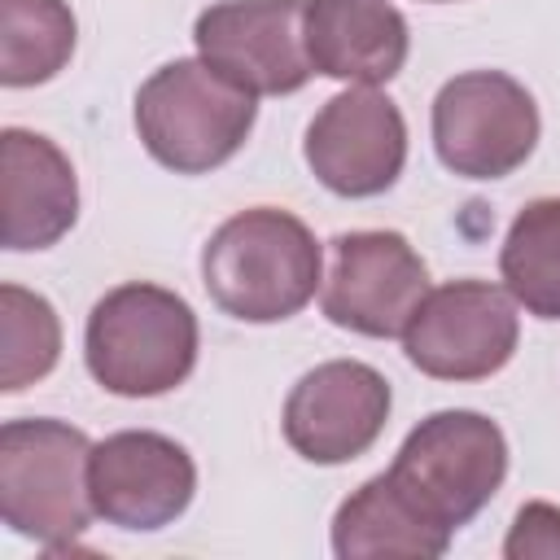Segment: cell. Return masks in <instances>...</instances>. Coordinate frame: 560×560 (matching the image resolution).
<instances>
[{"label":"cell","instance_id":"1","mask_svg":"<svg viewBox=\"0 0 560 560\" xmlns=\"http://www.w3.org/2000/svg\"><path fill=\"white\" fill-rule=\"evenodd\" d=\"M315 232L276 206H254L214 228L201 249V284L210 302L245 324L293 319L324 284Z\"/></svg>","mask_w":560,"mask_h":560},{"label":"cell","instance_id":"2","mask_svg":"<svg viewBox=\"0 0 560 560\" xmlns=\"http://www.w3.org/2000/svg\"><path fill=\"white\" fill-rule=\"evenodd\" d=\"M83 359L92 381L118 398L171 394L197 363V315L179 293L127 280L92 306Z\"/></svg>","mask_w":560,"mask_h":560},{"label":"cell","instance_id":"3","mask_svg":"<svg viewBox=\"0 0 560 560\" xmlns=\"http://www.w3.org/2000/svg\"><path fill=\"white\" fill-rule=\"evenodd\" d=\"M254 118L258 96L223 79L201 57L166 61L136 92L140 144L175 175H206L236 158Z\"/></svg>","mask_w":560,"mask_h":560},{"label":"cell","instance_id":"4","mask_svg":"<svg viewBox=\"0 0 560 560\" xmlns=\"http://www.w3.org/2000/svg\"><path fill=\"white\" fill-rule=\"evenodd\" d=\"M88 433L66 420H9L0 429L4 525L48 551H70L96 516L88 494Z\"/></svg>","mask_w":560,"mask_h":560},{"label":"cell","instance_id":"5","mask_svg":"<svg viewBox=\"0 0 560 560\" xmlns=\"http://www.w3.org/2000/svg\"><path fill=\"white\" fill-rule=\"evenodd\" d=\"M389 477L438 529L455 534L503 486L508 438L481 411H433L402 438Z\"/></svg>","mask_w":560,"mask_h":560},{"label":"cell","instance_id":"6","mask_svg":"<svg viewBox=\"0 0 560 560\" xmlns=\"http://www.w3.org/2000/svg\"><path fill=\"white\" fill-rule=\"evenodd\" d=\"M538 105L503 70H468L433 96V149L459 179H503L538 144Z\"/></svg>","mask_w":560,"mask_h":560},{"label":"cell","instance_id":"7","mask_svg":"<svg viewBox=\"0 0 560 560\" xmlns=\"http://www.w3.org/2000/svg\"><path fill=\"white\" fill-rule=\"evenodd\" d=\"M424 298L429 267L402 232L363 228L332 236L328 276L319 284V311L328 324L359 337H402Z\"/></svg>","mask_w":560,"mask_h":560},{"label":"cell","instance_id":"8","mask_svg":"<svg viewBox=\"0 0 560 560\" xmlns=\"http://www.w3.org/2000/svg\"><path fill=\"white\" fill-rule=\"evenodd\" d=\"M521 319L508 289L490 280H451L429 289L402 332V354L433 381H486L516 354Z\"/></svg>","mask_w":560,"mask_h":560},{"label":"cell","instance_id":"9","mask_svg":"<svg viewBox=\"0 0 560 560\" xmlns=\"http://www.w3.org/2000/svg\"><path fill=\"white\" fill-rule=\"evenodd\" d=\"M302 18L306 0H219L197 13V57L254 96H289L315 74Z\"/></svg>","mask_w":560,"mask_h":560},{"label":"cell","instance_id":"10","mask_svg":"<svg viewBox=\"0 0 560 560\" xmlns=\"http://www.w3.org/2000/svg\"><path fill=\"white\" fill-rule=\"evenodd\" d=\"M389 381L359 359H328L311 368L284 398V442L306 464H350L376 446L389 420Z\"/></svg>","mask_w":560,"mask_h":560},{"label":"cell","instance_id":"11","mask_svg":"<svg viewBox=\"0 0 560 560\" xmlns=\"http://www.w3.org/2000/svg\"><path fill=\"white\" fill-rule=\"evenodd\" d=\"M302 153L328 192L376 197L394 188L407 162L402 109L376 88H346L311 118Z\"/></svg>","mask_w":560,"mask_h":560},{"label":"cell","instance_id":"12","mask_svg":"<svg viewBox=\"0 0 560 560\" xmlns=\"http://www.w3.org/2000/svg\"><path fill=\"white\" fill-rule=\"evenodd\" d=\"M197 468L192 455L153 429H122L92 442L88 494L105 525L118 529H162L192 503Z\"/></svg>","mask_w":560,"mask_h":560},{"label":"cell","instance_id":"13","mask_svg":"<svg viewBox=\"0 0 560 560\" xmlns=\"http://www.w3.org/2000/svg\"><path fill=\"white\" fill-rule=\"evenodd\" d=\"M0 210L4 249H48L79 219V179L70 158L39 131L4 127L0 136Z\"/></svg>","mask_w":560,"mask_h":560},{"label":"cell","instance_id":"14","mask_svg":"<svg viewBox=\"0 0 560 560\" xmlns=\"http://www.w3.org/2000/svg\"><path fill=\"white\" fill-rule=\"evenodd\" d=\"M302 31L315 74L350 88L389 83L411 48L407 18L389 0H306Z\"/></svg>","mask_w":560,"mask_h":560},{"label":"cell","instance_id":"15","mask_svg":"<svg viewBox=\"0 0 560 560\" xmlns=\"http://www.w3.org/2000/svg\"><path fill=\"white\" fill-rule=\"evenodd\" d=\"M451 547V534L438 529L389 472L363 481L332 516V551L341 560H433Z\"/></svg>","mask_w":560,"mask_h":560},{"label":"cell","instance_id":"16","mask_svg":"<svg viewBox=\"0 0 560 560\" xmlns=\"http://www.w3.org/2000/svg\"><path fill=\"white\" fill-rule=\"evenodd\" d=\"M499 276L516 306L538 319H560V197H538L512 219Z\"/></svg>","mask_w":560,"mask_h":560},{"label":"cell","instance_id":"17","mask_svg":"<svg viewBox=\"0 0 560 560\" xmlns=\"http://www.w3.org/2000/svg\"><path fill=\"white\" fill-rule=\"evenodd\" d=\"M74 35L79 26L66 0H0V83H48L66 70Z\"/></svg>","mask_w":560,"mask_h":560},{"label":"cell","instance_id":"18","mask_svg":"<svg viewBox=\"0 0 560 560\" xmlns=\"http://www.w3.org/2000/svg\"><path fill=\"white\" fill-rule=\"evenodd\" d=\"M61 354V324L48 298L4 284L0 289V389L18 394L44 381Z\"/></svg>","mask_w":560,"mask_h":560},{"label":"cell","instance_id":"19","mask_svg":"<svg viewBox=\"0 0 560 560\" xmlns=\"http://www.w3.org/2000/svg\"><path fill=\"white\" fill-rule=\"evenodd\" d=\"M508 560H560V508L525 503L503 538Z\"/></svg>","mask_w":560,"mask_h":560},{"label":"cell","instance_id":"20","mask_svg":"<svg viewBox=\"0 0 560 560\" xmlns=\"http://www.w3.org/2000/svg\"><path fill=\"white\" fill-rule=\"evenodd\" d=\"M429 4H446V0H429Z\"/></svg>","mask_w":560,"mask_h":560}]
</instances>
